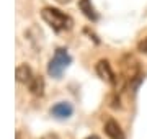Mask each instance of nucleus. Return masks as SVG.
<instances>
[{"label": "nucleus", "mask_w": 147, "mask_h": 139, "mask_svg": "<svg viewBox=\"0 0 147 139\" xmlns=\"http://www.w3.org/2000/svg\"><path fill=\"white\" fill-rule=\"evenodd\" d=\"M41 16H42V20L53 28V31H56V33L69 31L74 26L72 18L67 13L61 11L59 8H54V7H44L41 10Z\"/></svg>", "instance_id": "f257e3e1"}, {"label": "nucleus", "mask_w": 147, "mask_h": 139, "mask_svg": "<svg viewBox=\"0 0 147 139\" xmlns=\"http://www.w3.org/2000/svg\"><path fill=\"white\" fill-rule=\"evenodd\" d=\"M70 62H72V57H70V54L67 53V49H64V48L56 49L53 59H51L49 64H47V74L51 75V77L59 79V77L64 74V70L70 65Z\"/></svg>", "instance_id": "f03ea898"}, {"label": "nucleus", "mask_w": 147, "mask_h": 139, "mask_svg": "<svg viewBox=\"0 0 147 139\" xmlns=\"http://www.w3.org/2000/svg\"><path fill=\"white\" fill-rule=\"evenodd\" d=\"M95 70H96V74H98V77H100L101 80L108 82L110 85H118V77H116L115 70L111 69V64L106 61V59H101V61H98L96 62V65H95Z\"/></svg>", "instance_id": "7ed1b4c3"}, {"label": "nucleus", "mask_w": 147, "mask_h": 139, "mask_svg": "<svg viewBox=\"0 0 147 139\" xmlns=\"http://www.w3.org/2000/svg\"><path fill=\"white\" fill-rule=\"evenodd\" d=\"M72 113H74V108L67 102H59L51 108V115L54 118H57V119H67V118L72 116Z\"/></svg>", "instance_id": "20e7f679"}, {"label": "nucleus", "mask_w": 147, "mask_h": 139, "mask_svg": "<svg viewBox=\"0 0 147 139\" xmlns=\"http://www.w3.org/2000/svg\"><path fill=\"white\" fill-rule=\"evenodd\" d=\"M105 133L110 139H126V136H124V133H123L121 126L116 123L115 119H108V121L105 123Z\"/></svg>", "instance_id": "39448f33"}, {"label": "nucleus", "mask_w": 147, "mask_h": 139, "mask_svg": "<svg viewBox=\"0 0 147 139\" xmlns=\"http://www.w3.org/2000/svg\"><path fill=\"white\" fill-rule=\"evenodd\" d=\"M15 75H16V80L20 82V84H25V85H30L31 84V80H33V70L30 69V65H26V64H21V65H18L16 67V70H15Z\"/></svg>", "instance_id": "423d86ee"}, {"label": "nucleus", "mask_w": 147, "mask_h": 139, "mask_svg": "<svg viewBox=\"0 0 147 139\" xmlns=\"http://www.w3.org/2000/svg\"><path fill=\"white\" fill-rule=\"evenodd\" d=\"M79 8L88 20H92V22H96V20L100 18L96 8H95L93 3H92V0H79Z\"/></svg>", "instance_id": "0eeeda50"}, {"label": "nucleus", "mask_w": 147, "mask_h": 139, "mask_svg": "<svg viewBox=\"0 0 147 139\" xmlns=\"http://www.w3.org/2000/svg\"><path fill=\"white\" fill-rule=\"evenodd\" d=\"M28 87H30V92H31L34 96H41L42 93H44V80H42L41 75H34L31 84Z\"/></svg>", "instance_id": "6e6552de"}, {"label": "nucleus", "mask_w": 147, "mask_h": 139, "mask_svg": "<svg viewBox=\"0 0 147 139\" xmlns=\"http://www.w3.org/2000/svg\"><path fill=\"white\" fill-rule=\"evenodd\" d=\"M137 49H139L142 54H147V38H144L142 41H139V44H137Z\"/></svg>", "instance_id": "1a4fd4ad"}, {"label": "nucleus", "mask_w": 147, "mask_h": 139, "mask_svg": "<svg viewBox=\"0 0 147 139\" xmlns=\"http://www.w3.org/2000/svg\"><path fill=\"white\" fill-rule=\"evenodd\" d=\"M41 139H59L56 134H46V136H42Z\"/></svg>", "instance_id": "9d476101"}, {"label": "nucleus", "mask_w": 147, "mask_h": 139, "mask_svg": "<svg viewBox=\"0 0 147 139\" xmlns=\"http://www.w3.org/2000/svg\"><path fill=\"white\" fill-rule=\"evenodd\" d=\"M56 2H57V3H70L72 0H56Z\"/></svg>", "instance_id": "9b49d317"}, {"label": "nucleus", "mask_w": 147, "mask_h": 139, "mask_svg": "<svg viewBox=\"0 0 147 139\" xmlns=\"http://www.w3.org/2000/svg\"><path fill=\"white\" fill-rule=\"evenodd\" d=\"M87 139H100V138H98V136H95V134H92V136H88Z\"/></svg>", "instance_id": "f8f14e48"}, {"label": "nucleus", "mask_w": 147, "mask_h": 139, "mask_svg": "<svg viewBox=\"0 0 147 139\" xmlns=\"http://www.w3.org/2000/svg\"><path fill=\"white\" fill-rule=\"evenodd\" d=\"M16 139H20V138H16Z\"/></svg>", "instance_id": "ddd939ff"}]
</instances>
